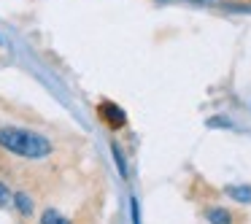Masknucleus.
I'll return each mask as SVG.
<instances>
[{
  "label": "nucleus",
  "mask_w": 251,
  "mask_h": 224,
  "mask_svg": "<svg viewBox=\"0 0 251 224\" xmlns=\"http://www.w3.org/2000/svg\"><path fill=\"white\" fill-rule=\"evenodd\" d=\"M208 222H211V224H232V216H229V211L211 208V211H208Z\"/></svg>",
  "instance_id": "3"
},
{
  "label": "nucleus",
  "mask_w": 251,
  "mask_h": 224,
  "mask_svg": "<svg viewBox=\"0 0 251 224\" xmlns=\"http://www.w3.org/2000/svg\"><path fill=\"white\" fill-rule=\"evenodd\" d=\"M41 224H71V222H68V219L62 216V213H57L54 208H49V211H46L44 216H41Z\"/></svg>",
  "instance_id": "4"
},
{
  "label": "nucleus",
  "mask_w": 251,
  "mask_h": 224,
  "mask_svg": "<svg viewBox=\"0 0 251 224\" xmlns=\"http://www.w3.org/2000/svg\"><path fill=\"white\" fill-rule=\"evenodd\" d=\"M14 202H17V208L25 213V216H27V213H33V200H30L27 195H17V197H14Z\"/></svg>",
  "instance_id": "5"
},
{
  "label": "nucleus",
  "mask_w": 251,
  "mask_h": 224,
  "mask_svg": "<svg viewBox=\"0 0 251 224\" xmlns=\"http://www.w3.org/2000/svg\"><path fill=\"white\" fill-rule=\"evenodd\" d=\"M11 200H14V195L8 192V186H6V184H0V205H8Z\"/></svg>",
  "instance_id": "6"
},
{
  "label": "nucleus",
  "mask_w": 251,
  "mask_h": 224,
  "mask_svg": "<svg viewBox=\"0 0 251 224\" xmlns=\"http://www.w3.org/2000/svg\"><path fill=\"white\" fill-rule=\"evenodd\" d=\"M98 114L108 127H125V111H119L114 103H103L98 108Z\"/></svg>",
  "instance_id": "2"
},
{
  "label": "nucleus",
  "mask_w": 251,
  "mask_h": 224,
  "mask_svg": "<svg viewBox=\"0 0 251 224\" xmlns=\"http://www.w3.org/2000/svg\"><path fill=\"white\" fill-rule=\"evenodd\" d=\"M0 146L11 154L27 159H41L51 154V143L44 135H35L30 130H19V127H0Z\"/></svg>",
  "instance_id": "1"
}]
</instances>
